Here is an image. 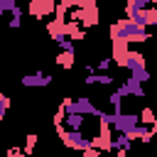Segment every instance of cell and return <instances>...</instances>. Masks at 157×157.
Listing matches in <instances>:
<instances>
[{
    "mask_svg": "<svg viewBox=\"0 0 157 157\" xmlns=\"http://www.w3.org/2000/svg\"><path fill=\"white\" fill-rule=\"evenodd\" d=\"M130 76H135L140 83H145V81L150 78V71H147V69H145V64H142V66H135V69H130Z\"/></svg>",
    "mask_w": 157,
    "mask_h": 157,
    "instance_id": "30bf717a",
    "label": "cell"
},
{
    "mask_svg": "<svg viewBox=\"0 0 157 157\" xmlns=\"http://www.w3.org/2000/svg\"><path fill=\"white\" fill-rule=\"evenodd\" d=\"M140 123L155 125V118H152V110H150V108H142V118H140Z\"/></svg>",
    "mask_w": 157,
    "mask_h": 157,
    "instance_id": "5bb4252c",
    "label": "cell"
},
{
    "mask_svg": "<svg viewBox=\"0 0 157 157\" xmlns=\"http://www.w3.org/2000/svg\"><path fill=\"white\" fill-rule=\"evenodd\" d=\"M110 39H123L128 44L132 42H147L150 39V27L145 25H137L132 20H118L115 25H110Z\"/></svg>",
    "mask_w": 157,
    "mask_h": 157,
    "instance_id": "6da1fadb",
    "label": "cell"
},
{
    "mask_svg": "<svg viewBox=\"0 0 157 157\" xmlns=\"http://www.w3.org/2000/svg\"><path fill=\"white\" fill-rule=\"evenodd\" d=\"M123 86L128 88V96H135V98H145V88H142V83H140L135 76L125 78V83H123Z\"/></svg>",
    "mask_w": 157,
    "mask_h": 157,
    "instance_id": "52a82bcc",
    "label": "cell"
},
{
    "mask_svg": "<svg viewBox=\"0 0 157 157\" xmlns=\"http://www.w3.org/2000/svg\"><path fill=\"white\" fill-rule=\"evenodd\" d=\"M47 32H49V37L56 42L59 37H66V20H59V17H54L49 25H47Z\"/></svg>",
    "mask_w": 157,
    "mask_h": 157,
    "instance_id": "8992f818",
    "label": "cell"
},
{
    "mask_svg": "<svg viewBox=\"0 0 157 157\" xmlns=\"http://www.w3.org/2000/svg\"><path fill=\"white\" fill-rule=\"evenodd\" d=\"M20 83H22L25 88H44V86L52 83V76H49V74H42V71H34V74L22 76Z\"/></svg>",
    "mask_w": 157,
    "mask_h": 157,
    "instance_id": "5b68a950",
    "label": "cell"
},
{
    "mask_svg": "<svg viewBox=\"0 0 157 157\" xmlns=\"http://www.w3.org/2000/svg\"><path fill=\"white\" fill-rule=\"evenodd\" d=\"M56 128V132H59V137H61V142L66 145V147H71V150H86V147H91L93 145V140L91 137H86L83 132H78V130H69V128H64L61 123L59 125H54Z\"/></svg>",
    "mask_w": 157,
    "mask_h": 157,
    "instance_id": "7a4b0ae2",
    "label": "cell"
},
{
    "mask_svg": "<svg viewBox=\"0 0 157 157\" xmlns=\"http://www.w3.org/2000/svg\"><path fill=\"white\" fill-rule=\"evenodd\" d=\"M54 7H56V0H29L27 12L32 17H47L54 12Z\"/></svg>",
    "mask_w": 157,
    "mask_h": 157,
    "instance_id": "277c9868",
    "label": "cell"
},
{
    "mask_svg": "<svg viewBox=\"0 0 157 157\" xmlns=\"http://www.w3.org/2000/svg\"><path fill=\"white\" fill-rule=\"evenodd\" d=\"M34 145H37V135H34V132H29V135H27V145H25V150H22V152H25V155H32Z\"/></svg>",
    "mask_w": 157,
    "mask_h": 157,
    "instance_id": "8fae6325",
    "label": "cell"
},
{
    "mask_svg": "<svg viewBox=\"0 0 157 157\" xmlns=\"http://www.w3.org/2000/svg\"><path fill=\"white\" fill-rule=\"evenodd\" d=\"M157 0H128L125 2V12H132V10H142V7H150L155 5Z\"/></svg>",
    "mask_w": 157,
    "mask_h": 157,
    "instance_id": "ba28073f",
    "label": "cell"
},
{
    "mask_svg": "<svg viewBox=\"0 0 157 157\" xmlns=\"http://www.w3.org/2000/svg\"><path fill=\"white\" fill-rule=\"evenodd\" d=\"M110 66V59H98V71H108Z\"/></svg>",
    "mask_w": 157,
    "mask_h": 157,
    "instance_id": "9a60e30c",
    "label": "cell"
},
{
    "mask_svg": "<svg viewBox=\"0 0 157 157\" xmlns=\"http://www.w3.org/2000/svg\"><path fill=\"white\" fill-rule=\"evenodd\" d=\"M0 17H2V10H0Z\"/></svg>",
    "mask_w": 157,
    "mask_h": 157,
    "instance_id": "2e32d148",
    "label": "cell"
},
{
    "mask_svg": "<svg viewBox=\"0 0 157 157\" xmlns=\"http://www.w3.org/2000/svg\"><path fill=\"white\" fill-rule=\"evenodd\" d=\"M56 44H59L61 49H66V52H74V42H71L69 37H59V39H56Z\"/></svg>",
    "mask_w": 157,
    "mask_h": 157,
    "instance_id": "7c38bea8",
    "label": "cell"
},
{
    "mask_svg": "<svg viewBox=\"0 0 157 157\" xmlns=\"http://www.w3.org/2000/svg\"><path fill=\"white\" fill-rule=\"evenodd\" d=\"M64 110L66 113H81V115H98V108L88 101V98H76V101H71V98H64Z\"/></svg>",
    "mask_w": 157,
    "mask_h": 157,
    "instance_id": "3957f363",
    "label": "cell"
},
{
    "mask_svg": "<svg viewBox=\"0 0 157 157\" xmlns=\"http://www.w3.org/2000/svg\"><path fill=\"white\" fill-rule=\"evenodd\" d=\"M56 64H59V66H64V69H71V66H74V52L61 49V54L56 56Z\"/></svg>",
    "mask_w": 157,
    "mask_h": 157,
    "instance_id": "9c48e42d",
    "label": "cell"
},
{
    "mask_svg": "<svg viewBox=\"0 0 157 157\" xmlns=\"http://www.w3.org/2000/svg\"><path fill=\"white\" fill-rule=\"evenodd\" d=\"M7 108H10V98H7L5 93H0V118H5Z\"/></svg>",
    "mask_w": 157,
    "mask_h": 157,
    "instance_id": "4fadbf2b",
    "label": "cell"
}]
</instances>
